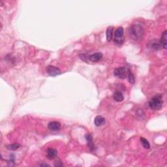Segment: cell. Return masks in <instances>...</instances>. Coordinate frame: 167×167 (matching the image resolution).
I'll return each mask as SVG.
<instances>
[{
    "mask_svg": "<svg viewBox=\"0 0 167 167\" xmlns=\"http://www.w3.org/2000/svg\"><path fill=\"white\" fill-rule=\"evenodd\" d=\"M129 33L133 39L135 40H140L143 37L144 33L143 27L139 24H133L130 27Z\"/></svg>",
    "mask_w": 167,
    "mask_h": 167,
    "instance_id": "obj_1",
    "label": "cell"
},
{
    "mask_svg": "<svg viewBox=\"0 0 167 167\" xmlns=\"http://www.w3.org/2000/svg\"><path fill=\"white\" fill-rule=\"evenodd\" d=\"M163 100L161 95H156L149 101V107L153 110H160L163 106Z\"/></svg>",
    "mask_w": 167,
    "mask_h": 167,
    "instance_id": "obj_2",
    "label": "cell"
},
{
    "mask_svg": "<svg viewBox=\"0 0 167 167\" xmlns=\"http://www.w3.org/2000/svg\"><path fill=\"white\" fill-rule=\"evenodd\" d=\"M129 71L125 67H118V68L115 69L114 70V74L116 77H118L120 79H125L127 77Z\"/></svg>",
    "mask_w": 167,
    "mask_h": 167,
    "instance_id": "obj_3",
    "label": "cell"
},
{
    "mask_svg": "<svg viewBox=\"0 0 167 167\" xmlns=\"http://www.w3.org/2000/svg\"><path fill=\"white\" fill-rule=\"evenodd\" d=\"M46 72L51 76H56L62 74V71H60V69L55 66H53V65H48L46 67Z\"/></svg>",
    "mask_w": 167,
    "mask_h": 167,
    "instance_id": "obj_4",
    "label": "cell"
},
{
    "mask_svg": "<svg viewBox=\"0 0 167 167\" xmlns=\"http://www.w3.org/2000/svg\"><path fill=\"white\" fill-rule=\"evenodd\" d=\"M48 127L52 131H58L61 129V124L58 121H50L48 124Z\"/></svg>",
    "mask_w": 167,
    "mask_h": 167,
    "instance_id": "obj_5",
    "label": "cell"
},
{
    "mask_svg": "<svg viewBox=\"0 0 167 167\" xmlns=\"http://www.w3.org/2000/svg\"><path fill=\"white\" fill-rule=\"evenodd\" d=\"M159 42L161 44L162 48L164 49L167 48V31L164 30L162 33L161 39L159 40Z\"/></svg>",
    "mask_w": 167,
    "mask_h": 167,
    "instance_id": "obj_6",
    "label": "cell"
},
{
    "mask_svg": "<svg viewBox=\"0 0 167 167\" xmlns=\"http://www.w3.org/2000/svg\"><path fill=\"white\" fill-rule=\"evenodd\" d=\"M148 46L150 48H152L153 50H159L162 48L161 44H160L159 40H157L156 39H153L149 42Z\"/></svg>",
    "mask_w": 167,
    "mask_h": 167,
    "instance_id": "obj_7",
    "label": "cell"
},
{
    "mask_svg": "<svg viewBox=\"0 0 167 167\" xmlns=\"http://www.w3.org/2000/svg\"><path fill=\"white\" fill-rule=\"evenodd\" d=\"M103 58V54L101 52H96L91 55H90L88 57V59L93 62H97L101 60Z\"/></svg>",
    "mask_w": 167,
    "mask_h": 167,
    "instance_id": "obj_8",
    "label": "cell"
},
{
    "mask_svg": "<svg viewBox=\"0 0 167 167\" xmlns=\"http://www.w3.org/2000/svg\"><path fill=\"white\" fill-rule=\"evenodd\" d=\"M57 150H55L54 148H50L46 151V156L49 159H54V158L57 156Z\"/></svg>",
    "mask_w": 167,
    "mask_h": 167,
    "instance_id": "obj_9",
    "label": "cell"
},
{
    "mask_svg": "<svg viewBox=\"0 0 167 167\" xmlns=\"http://www.w3.org/2000/svg\"><path fill=\"white\" fill-rule=\"evenodd\" d=\"M106 123V119L101 116H97L95 117L94 119V123L97 127H101L103 125H105Z\"/></svg>",
    "mask_w": 167,
    "mask_h": 167,
    "instance_id": "obj_10",
    "label": "cell"
},
{
    "mask_svg": "<svg viewBox=\"0 0 167 167\" xmlns=\"http://www.w3.org/2000/svg\"><path fill=\"white\" fill-rule=\"evenodd\" d=\"M123 33L124 30L122 27H119L116 29V30L115 31L114 33V38L116 39H121V38H123Z\"/></svg>",
    "mask_w": 167,
    "mask_h": 167,
    "instance_id": "obj_11",
    "label": "cell"
},
{
    "mask_svg": "<svg viewBox=\"0 0 167 167\" xmlns=\"http://www.w3.org/2000/svg\"><path fill=\"white\" fill-rule=\"evenodd\" d=\"M114 28L113 27H108L107 30V41H111L112 38H113V33H114Z\"/></svg>",
    "mask_w": 167,
    "mask_h": 167,
    "instance_id": "obj_12",
    "label": "cell"
},
{
    "mask_svg": "<svg viewBox=\"0 0 167 167\" xmlns=\"http://www.w3.org/2000/svg\"><path fill=\"white\" fill-rule=\"evenodd\" d=\"M113 98L114 99V101H116V102L119 103V102H121V101H123L124 97L123 95V94L121 93V92L117 91L114 93Z\"/></svg>",
    "mask_w": 167,
    "mask_h": 167,
    "instance_id": "obj_13",
    "label": "cell"
},
{
    "mask_svg": "<svg viewBox=\"0 0 167 167\" xmlns=\"http://www.w3.org/2000/svg\"><path fill=\"white\" fill-rule=\"evenodd\" d=\"M85 139H86L87 142V146L91 150H93L94 149V145L93 142V138H92L91 135L89 134H87L85 135Z\"/></svg>",
    "mask_w": 167,
    "mask_h": 167,
    "instance_id": "obj_14",
    "label": "cell"
},
{
    "mask_svg": "<svg viewBox=\"0 0 167 167\" xmlns=\"http://www.w3.org/2000/svg\"><path fill=\"white\" fill-rule=\"evenodd\" d=\"M140 142L142 144V146L144 148L146 149V150L150 148V144L147 139H146L144 137H140Z\"/></svg>",
    "mask_w": 167,
    "mask_h": 167,
    "instance_id": "obj_15",
    "label": "cell"
},
{
    "mask_svg": "<svg viewBox=\"0 0 167 167\" xmlns=\"http://www.w3.org/2000/svg\"><path fill=\"white\" fill-rule=\"evenodd\" d=\"M20 147V145L19 144H18V143L11 144H9V145H7L6 146V148H7L9 150H12V151L17 150Z\"/></svg>",
    "mask_w": 167,
    "mask_h": 167,
    "instance_id": "obj_16",
    "label": "cell"
},
{
    "mask_svg": "<svg viewBox=\"0 0 167 167\" xmlns=\"http://www.w3.org/2000/svg\"><path fill=\"white\" fill-rule=\"evenodd\" d=\"M128 78H129V82L131 84H135V76L133 75V74L131 73V71H129L128 73Z\"/></svg>",
    "mask_w": 167,
    "mask_h": 167,
    "instance_id": "obj_17",
    "label": "cell"
},
{
    "mask_svg": "<svg viewBox=\"0 0 167 167\" xmlns=\"http://www.w3.org/2000/svg\"><path fill=\"white\" fill-rule=\"evenodd\" d=\"M64 164L61 161H56L55 162V164H54V166H62Z\"/></svg>",
    "mask_w": 167,
    "mask_h": 167,
    "instance_id": "obj_18",
    "label": "cell"
},
{
    "mask_svg": "<svg viewBox=\"0 0 167 167\" xmlns=\"http://www.w3.org/2000/svg\"><path fill=\"white\" fill-rule=\"evenodd\" d=\"M40 166H50L49 164H43V163L40 164Z\"/></svg>",
    "mask_w": 167,
    "mask_h": 167,
    "instance_id": "obj_19",
    "label": "cell"
}]
</instances>
